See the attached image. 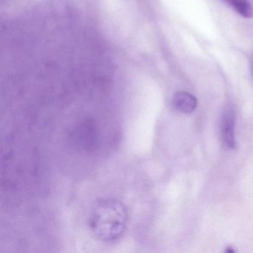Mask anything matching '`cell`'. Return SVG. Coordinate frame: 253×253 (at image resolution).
Returning <instances> with one entry per match:
<instances>
[{"label": "cell", "instance_id": "1", "mask_svg": "<svg viewBox=\"0 0 253 253\" xmlns=\"http://www.w3.org/2000/svg\"><path fill=\"white\" fill-rule=\"evenodd\" d=\"M128 220L125 205L115 198L99 200L89 216V227L93 235L103 241H113L124 234Z\"/></svg>", "mask_w": 253, "mask_h": 253}, {"label": "cell", "instance_id": "2", "mask_svg": "<svg viewBox=\"0 0 253 253\" xmlns=\"http://www.w3.org/2000/svg\"><path fill=\"white\" fill-rule=\"evenodd\" d=\"M235 114L232 108L225 109L220 121V136L222 143L226 149L235 147Z\"/></svg>", "mask_w": 253, "mask_h": 253}, {"label": "cell", "instance_id": "3", "mask_svg": "<svg viewBox=\"0 0 253 253\" xmlns=\"http://www.w3.org/2000/svg\"><path fill=\"white\" fill-rule=\"evenodd\" d=\"M197 100L186 91H178L173 96L172 104L174 109L182 113H192L197 107Z\"/></svg>", "mask_w": 253, "mask_h": 253}, {"label": "cell", "instance_id": "4", "mask_svg": "<svg viewBox=\"0 0 253 253\" xmlns=\"http://www.w3.org/2000/svg\"><path fill=\"white\" fill-rule=\"evenodd\" d=\"M226 2L245 18H253V8L248 0H226Z\"/></svg>", "mask_w": 253, "mask_h": 253}, {"label": "cell", "instance_id": "5", "mask_svg": "<svg viewBox=\"0 0 253 253\" xmlns=\"http://www.w3.org/2000/svg\"></svg>", "mask_w": 253, "mask_h": 253}]
</instances>
